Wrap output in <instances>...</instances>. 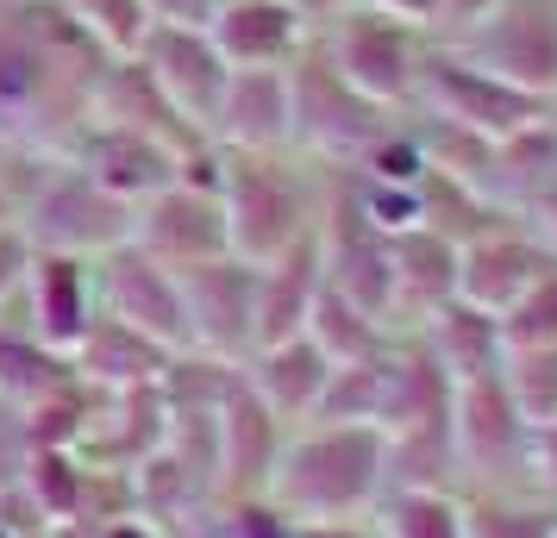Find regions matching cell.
<instances>
[{"label":"cell","instance_id":"cell-1","mask_svg":"<svg viewBox=\"0 0 557 538\" xmlns=\"http://www.w3.org/2000/svg\"><path fill=\"white\" fill-rule=\"evenodd\" d=\"M113 57L63 0H0V151H63Z\"/></svg>","mask_w":557,"mask_h":538},{"label":"cell","instance_id":"cell-2","mask_svg":"<svg viewBox=\"0 0 557 538\" xmlns=\"http://www.w3.org/2000/svg\"><path fill=\"white\" fill-rule=\"evenodd\" d=\"M388 495V433L382 426H338L307 420L288 433L270 476V501L288 508L301 526L320 520H370Z\"/></svg>","mask_w":557,"mask_h":538},{"label":"cell","instance_id":"cell-3","mask_svg":"<svg viewBox=\"0 0 557 538\" xmlns=\"http://www.w3.org/2000/svg\"><path fill=\"white\" fill-rule=\"evenodd\" d=\"M326 182L301 151H220V207H226L232 257L245 263H276L288 245H301L320 232L326 213Z\"/></svg>","mask_w":557,"mask_h":538},{"label":"cell","instance_id":"cell-4","mask_svg":"<svg viewBox=\"0 0 557 538\" xmlns=\"http://www.w3.org/2000/svg\"><path fill=\"white\" fill-rule=\"evenodd\" d=\"M13 207H20V232H26L32 251H70V257L120 251V245H132V220H138V207L107 195L101 182L63 151L38 157L26 188H13Z\"/></svg>","mask_w":557,"mask_h":538},{"label":"cell","instance_id":"cell-5","mask_svg":"<svg viewBox=\"0 0 557 538\" xmlns=\"http://www.w3.org/2000/svg\"><path fill=\"white\" fill-rule=\"evenodd\" d=\"M288 88H295V151L313 157L320 170H351L357 157L401 120V113H388V107L363 101L351 82L338 76V63L326 57L320 32H313L307 51L288 63Z\"/></svg>","mask_w":557,"mask_h":538},{"label":"cell","instance_id":"cell-6","mask_svg":"<svg viewBox=\"0 0 557 538\" xmlns=\"http://www.w3.org/2000/svg\"><path fill=\"white\" fill-rule=\"evenodd\" d=\"M320 45H326V57L338 63V76L351 82L363 101L401 113L420 95V70H426L432 32L382 20V13H363V7H345L332 26H320Z\"/></svg>","mask_w":557,"mask_h":538},{"label":"cell","instance_id":"cell-7","mask_svg":"<svg viewBox=\"0 0 557 538\" xmlns=\"http://www.w3.org/2000/svg\"><path fill=\"white\" fill-rule=\"evenodd\" d=\"M451 445H457V476L463 488H527L532 458V426L520 401L507 395L502 376L457 383L451 395Z\"/></svg>","mask_w":557,"mask_h":538},{"label":"cell","instance_id":"cell-8","mask_svg":"<svg viewBox=\"0 0 557 538\" xmlns=\"http://www.w3.org/2000/svg\"><path fill=\"white\" fill-rule=\"evenodd\" d=\"M420 113H438V120H457V126L482 132V138H513V132L552 120V101L545 95H527L513 82L488 76L482 63L457 57L451 45H432L426 51V70H420V95H413Z\"/></svg>","mask_w":557,"mask_h":538},{"label":"cell","instance_id":"cell-9","mask_svg":"<svg viewBox=\"0 0 557 538\" xmlns=\"http://www.w3.org/2000/svg\"><path fill=\"white\" fill-rule=\"evenodd\" d=\"M95 276H101V313L132 326L138 338H151L157 351H195V333H188V308H182V276L163 270L151 251L138 245H120V251L95 257Z\"/></svg>","mask_w":557,"mask_h":538},{"label":"cell","instance_id":"cell-10","mask_svg":"<svg viewBox=\"0 0 557 538\" xmlns=\"http://www.w3.org/2000/svg\"><path fill=\"white\" fill-rule=\"evenodd\" d=\"M451 51L527 95L557 101V0H507L495 20H482Z\"/></svg>","mask_w":557,"mask_h":538},{"label":"cell","instance_id":"cell-11","mask_svg":"<svg viewBox=\"0 0 557 538\" xmlns=\"http://www.w3.org/2000/svg\"><path fill=\"white\" fill-rule=\"evenodd\" d=\"M182 276V308H188V333L195 351L207 358L245 363L257 351V263L245 257H207Z\"/></svg>","mask_w":557,"mask_h":538},{"label":"cell","instance_id":"cell-12","mask_svg":"<svg viewBox=\"0 0 557 538\" xmlns=\"http://www.w3.org/2000/svg\"><path fill=\"white\" fill-rule=\"evenodd\" d=\"M557 270V251L539 238L532 226H513V220H495L488 232L463 238L457 245V301L495 313L502 320L527 288H539Z\"/></svg>","mask_w":557,"mask_h":538},{"label":"cell","instance_id":"cell-13","mask_svg":"<svg viewBox=\"0 0 557 538\" xmlns=\"http://www.w3.org/2000/svg\"><path fill=\"white\" fill-rule=\"evenodd\" d=\"M26 333L38 345H51L63 358H76V345L95 333L101 320V276L95 257H70V251H32L26 270Z\"/></svg>","mask_w":557,"mask_h":538},{"label":"cell","instance_id":"cell-14","mask_svg":"<svg viewBox=\"0 0 557 538\" xmlns=\"http://www.w3.org/2000/svg\"><path fill=\"white\" fill-rule=\"evenodd\" d=\"M132 245L151 251L163 270H195V263H207V257L232 251L226 207H220V195H207V188L170 182V188H157L151 201L138 207V220H132Z\"/></svg>","mask_w":557,"mask_h":538},{"label":"cell","instance_id":"cell-15","mask_svg":"<svg viewBox=\"0 0 557 538\" xmlns=\"http://www.w3.org/2000/svg\"><path fill=\"white\" fill-rule=\"evenodd\" d=\"M63 157L82 163L107 195H120L132 207H145L157 188H170L176 182V163H182L176 145H163V138H151V132H138V126H113V120H88L63 145Z\"/></svg>","mask_w":557,"mask_h":538},{"label":"cell","instance_id":"cell-16","mask_svg":"<svg viewBox=\"0 0 557 538\" xmlns=\"http://www.w3.org/2000/svg\"><path fill=\"white\" fill-rule=\"evenodd\" d=\"M138 63L151 70L157 95L176 107L188 126H195V132L213 126V113H220V95H226V82H232V63L220 57L213 32L151 26V38L138 45Z\"/></svg>","mask_w":557,"mask_h":538},{"label":"cell","instance_id":"cell-17","mask_svg":"<svg viewBox=\"0 0 557 538\" xmlns=\"http://www.w3.org/2000/svg\"><path fill=\"white\" fill-rule=\"evenodd\" d=\"M220 501H245V495H270L276 458L288 445V426L257 401V388L245 383V370L232 376L220 395Z\"/></svg>","mask_w":557,"mask_h":538},{"label":"cell","instance_id":"cell-18","mask_svg":"<svg viewBox=\"0 0 557 538\" xmlns=\"http://www.w3.org/2000/svg\"><path fill=\"white\" fill-rule=\"evenodd\" d=\"M207 138L220 151H295V88H288V70H232Z\"/></svg>","mask_w":557,"mask_h":538},{"label":"cell","instance_id":"cell-19","mask_svg":"<svg viewBox=\"0 0 557 538\" xmlns=\"http://www.w3.org/2000/svg\"><path fill=\"white\" fill-rule=\"evenodd\" d=\"M238 370H245V383L257 388V401L276 413L288 433H295V426H307V420L320 413L326 383H332V370H338V363H332L326 351L301 333V338H282V345H257Z\"/></svg>","mask_w":557,"mask_h":538},{"label":"cell","instance_id":"cell-20","mask_svg":"<svg viewBox=\"0 0 557 538\" xmlns=\"http://www.w3.org/2000/svg\"><path fill=\"white\" fill-rule=\"evenodd\" d=\"M307 26L288 0H226L213 20V45L232 70H288L307 51Z\"/></svg>","mask_w":557,"mask_h":538},{"label":"cell","instance_id":"cell-21","mask_svg":"<svg viewBox=\"0 0 557 538\" xmlns=\"http://www.w3.org/2000/svg\"><path fill=\"white\" fill-rule=\"evenodd\" d=\"M457 301V245L445 232L413 226L395 238V333H420Z\"/></svg>","mask_w":557,"mask_h":538},{"label":"cell","instance_id":"cell-22","mask_svg":"<svg viewBox=\"0 0 557 538\" xmlns=\"http://www.w3.org/2000/svg\"><path fill=\"white\" fill-rule=\"evenodd\" d=\"M326 283V263H320V232L288 245L276 263L257 270V345H282V338L307 333V308Z\"/></svg>","mask_w":557,"mask_h":538},{"label":"cell","instance_id":"cell-23","mask_svg":"<svg viewBox=\"0 0 557 538\" xmlns=\"http://www.w3.org/2000/svg\"><path fill=\"white\" fill-rule=\"evenodd\" d=\"M426 351L438 358V370L451 383H476V376H502L507 370V345H502V320L495 313L470 308V301H451V308L420 326Z\"/></svg>","mask_w":557,"mask_h":538},{"label":"cell","instance_id":"cell-24","mask_svg":"<svg viewBox=\"0 0 557 538\" xmlns=\"http://www.w3.org/2000/svg\"><path fill=\"white\" fill-rule=\"evenodd\" d=\"M76 370L82 383L95 388H151L163 370H170V351H157L151 338H138L132 326H120V320H95V333L76 345Z\"/></svg>","mask_w":557,"mask_h":538},{"label":"cell","instance_id":"cell-25","mask_svg":"<svg viewBox=\"0 0 557 538\" xmlns=\"http://www.w3.org/2000/svg\"><path fill=\"white\" fill-rule=\"evenodd\" d=\"M463 538H557V501L532 488H457Z\"/></svg>","mask_w":557,"mask_h":538},{"label":"cell","instance_id":"cell-26","mask_svg":"<svg viewBox=\"0 0 557 538\" xmlns=\"http://www.w3.org/2000/svg\"><path fill=\"white\" fill-rule=\"evenodd\" d=\"M63 383H76V358H63L51 345H38L26 326L0 320V401L7 408H38Z\"/></svg>","mask_w":557,"mask_h":538},{"label":"cell","instance_id":"cell-27","mask_svg":"<svg viewBox=\"0 0 557 538\" xmlns=\"http://www.w3.org/2000/svg\"><path fill=\"white\" fill-rule=\"evenodd\" d=\"M388 488H463L457 476V445H451V413L388 433Z\"/></svg>","mask_w":557,"mask_h":538},{"label":"cell","instance_id":"cell-28","mask_svg":"<svg viewBox=\"0 0 557 538\" xmlns=\"http://www.w3.org/2000/svg\"><path fill=\"white\" fill-rule=\"evenodd\" d=\"M376 538H463L457 488H388L370 513Z\"/></svg>","mask_w":557,"mask_h":538},{"label":"cell","instance_id":"cell-29","mask_svg":"<svg viewBox=\"0 0 557 538\" xmlns=\"http://www.w3.org/2000/svg\"><path fill=\"white\" fill-rule=\"evenodd\" d=\"M307 338H313L332 363H357V358H370V351L388 345V326H376V320H370L363 308H351L338 288L320 283L313 308H307Z\"/></svg>","mask_w":557,"mask_h":538},{"label":"cell","instance_id":"cell-30","mask_svg":"<svg viewBox=\"0 0 557 538\" xmlns=\"http://www.w3.org/2000/svg\"><path fill=\"white\" fill-rule=\"evenodd\" d=\"M345 176V195L357 201V213L370 220L376 232L401 238V232L426 226V207H420V182H376V176H357V170H338Z\"/></svg>","mask_w":557,"mask_h":538},{"label":"cell","instance_id":"cell-31","mask_svg":"<svg viewBox=\"0 0 557 538\" xmlns=\"http://www.w3.org/2000/svg\"><path fill=\"white\" fill-rule=\"evenodd\" d=\"M70 20H76L107 57H138V45L151 38V13L145 0H63Z\"/></svg>","mask_w":557,"mask_h":538},{"label":"cell","instance_id":"cell-32","mask_svg":"<svg viewBox=\"0 0 557 538\" xmlns=\"http://www.w3.org/2000/svg\"><path fill=\"white\" fill-rule=\"evenodd\" d=\"M502 345H507V358H520V351H552L557 345V270L502 313Z\"/></svg>","mask_w":557,"mask_h":538},{"label":"cell","instance_id":"cell-33","mask_svg":"<svg viewBox=\"0 0 557 538\" xmlns=\"http://www.w3.org/2000/svg\"><path fill=\"white\" fill-rule=\"evenodd\" d=\"M213 538H301V520L288 508H276L270 495H245V501H220L201 520Z\"/></svg>","mask_w":557,"mask_h":538},{"label":"cell","instance_id":"cell-34","mask_svg":"<svg viewBox=\"0 0 557 538\" xmlns=\"http://www.w3.org/2000/svg\"><path fill=\"white\" fill-rule=\"evenodd\" d=\"M502 383H507V395L520 401L527 426L557 420V345L552 351H520V358H507Z\"/></svg>","mask_w":557,"mask_h":538},{"label":"cell","instance_id":"cell-35","mask_svg":"<svg viewBox=\"0 0 557 538\" xmlns=\"http://www.w3.org/2000/svg\"><path fill=\"white\" fill-rule=\"evenodd\" d=\"M507 0H438V26H432V45H457L470 38L482 20H495Z\"/></svg>","mask_w":557,"mask_h":538},{"label":"cell","instance_id":"cell-36","mask_svg":"<svg viewBox=\"0 0 557 538\" xmlns=\"http://www.w3.org/2000/svg\"><path fill=\"white\" fill-rule=\"evenodd\" d=\"M226 0H145L151 26H182V32H213Z\"/></svg>","mask_w":557,"mask_h":538},{"label":"cell","instance_id":"cell-37","mask_svg":"<svg viewBox=\"0 0 557 538\" xmlns=\"http://www.w3.org/2000/svg\"><path fill=\"white\" fill-rule=\"evenodd\" d=\"M26 270H32V245H26V232L20 226H7L0 232V308L26 288Z\"/></svg>","mask_w":557,"mask_h":538},{"label":"cell","instance_id":"cell-38","mask_svg":"<svg viewBox=\"0 0 557 538\" xmlns=\"http://www.w3.org/2000/svg\"><path fill=\"white\" fill-rule=\"evenodd\" d=\"M51 538H163L145 513H120V520H82V526H57Z\"/></svg>","mask_w":557,"mask_h":538},{"label":"cell","instance_id":"cell-39","mask_svg":"<svg viewBox=\"0 0 557 538\" xmlns=\"http://www.w3.org/2000/svg\"><path fill=\"white\" fill-rule=\"evenodd\" d=\"M351 7L382 13V20H401V26H420V32L438 26V0H351Z\"/></svg>","mask_w":557,"mask_h":538},{"label":"cell","instance_id":"cell-40","mask_svg":"<svg viewBox=\"0 0 557 538\" xmlns=\"http://www.w3.org/2000/svg\"><path fill=\"white\" fill-rule=\"evenodd\" d=\"M301 538H376L370 520H320V526H301Z\"/></svg>","mask_w":557,"mask_h":538},{"label":"cell","instance_id":"cell-41","mask_svg":"<svg viewBox=\"0 0 557 538\" xmlns=\"http://www.w3.org/2000/svg\"><path fill=\"white\" fill-rule=\"evenodd\" d=\"M288 7H295V13H301V20H307L313 32H320V26H332V20H338V13H345L351 0H288Z\"/></svg>","mask_w":557,"mask_h":538},{"label":"cell","instance_id":"cell-42","mask_svg":"<svg viewBox=\"0 0 557 538\" xmlns=\"http://www.w3.org/2000/svg\"><path fill=\"white\" fill-rule=\"evenodd\" d=\"M20 226V207H13V188H7V176H0V232Z\"/></svg>","mask_w":557,"mask_h":538},{"label":"cell","instance_id":"cell-43","mask_svg":"<svg viewBox=\"0 0 557 538\" xmlns=\"http://www.w3.org/2000/svg\"><path fill=\"white\" fill-rule=\"evenodd\" d=\"M552 126H557V101H552Z\"/></svg>","mask_w":557,"mask_h":538}]
</instances>
